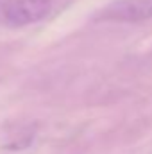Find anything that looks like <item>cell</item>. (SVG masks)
<instances>
[{
  "label": "cell",
  "instance_id": "7a4b0ae2",
  "mask_svg": "<svg viewBox=\"0 0 152 154\" xmlns=\"http://www.w3.org/2000/svg\"><path fill=\"white\" fill-rule=\"evenodd\" d=\"M52 0H11L4 11L2 20L11 27H25L48 16Z\"/></svg>",
  "mask_w": 152,
  "mask_h": 154
},
{
  "label": "cell",
  "instance_id": "6da1fadb",
  "mask_svg": "<svg viewBox=\"0 0 152 154\" xmlns=\"http://www.w3.org/2000/svg\"><path fill=\"white\" fill-rule=\"evenodd\" d=\"M95 22L136 23L152 20V0H113L93 16Z\"/></svg>",
  "mask_w": 152,
  "mask_h": 154
}]
</instances>
